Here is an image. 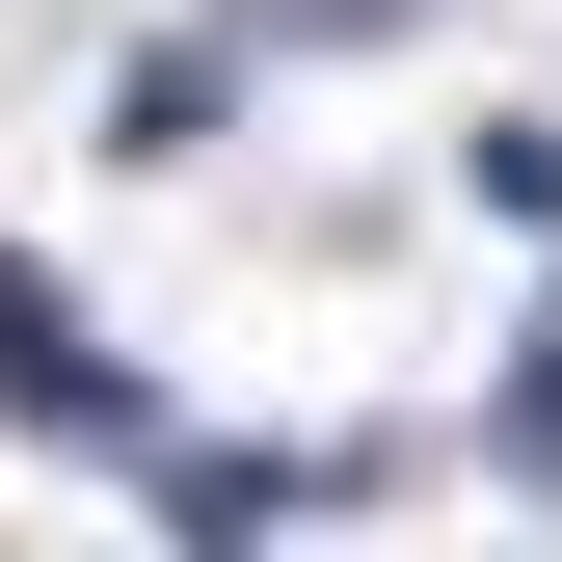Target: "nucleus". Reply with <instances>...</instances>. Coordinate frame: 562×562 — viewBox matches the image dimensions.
<instances>
[{
  "mask_svg": "<svg viewBox=\"0 0 562 562\" xmlns=\"http://www.w3.org/2000/svg\"><path fill=\"white\" fill-rule=\"evenodd\" d=\"M509 456H536V482H562V322H536V375H509Z\"/></svg>",
  "mask_w": 562,
  "mask_h": 562,
  "instance_id": "f03ea898",
  "label": "nucleus"
},
{
  "mask_svg": "<svg viewBox=\"0 0 562 562\" xmlns=\"http://www.w3.org/2000/svg\"><path fill=\"white\" fill-rule=\"evenodd\" d=\"M0 429H81V456H161L108 402V348H81V295H54V268H0Z\"/></svg>",
  "mask_w": 562,
  "mask_h": 562,
  "instance_id": "f257e3e1",
  "label": "nucleus"
}]
</instances>
